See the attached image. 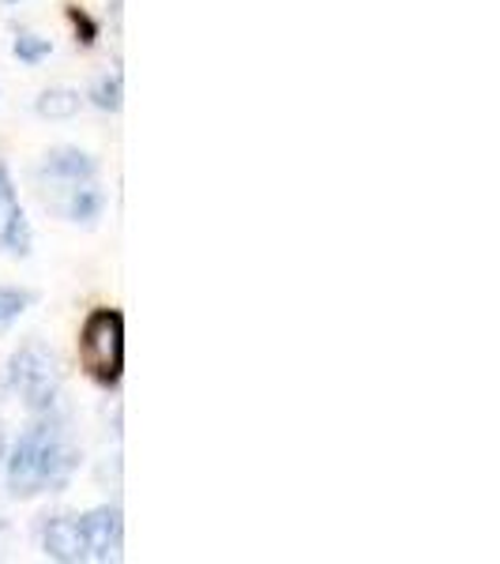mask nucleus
<instances>
[{
  "label": "nucleus",
  "instance_id": "f257e3e1",
  "mask_svg": "<svg viewBox=\"0 0 500 564\" xmlns=\"http://www.w3.org/2000/svg\"><path fill=\"white\" fill-rule=\"evenodd\" d=\"M79 470V448L72 444L65 425L42 417L15 441L8 456V489L15 497L61 494Z\"/></svg>",
  "mask_w": 500,
  "mask_h": 564
},
{
  "label": "nucleus",
  "instance_id": "f03ea898",
  "mask_svg": "<svg viewBox=\"0 0 500 564\" xmlns=\"http://www.w3.org/2000/svg\"><path fill=\"white\" fill-rule=\"evenodd\" d=\"M34 185H39L45 212L68 218V223L90 226L106 207V196L98 188V162L79 148H57L45 154Z\"/></svg>",
  "mask_w": 500,
  "mask_h": 564
},
{
  "label": "nucleus",
  "instance_id": "7ed1b4c3",
  "mask_svg": "<svg viewBox=\"0 0 500 564\" xmlns=\"http://www.w3.org/2000/svg\"><path fill=\"white\" fill-rule=\"evenodd\" d=\"M61 380H65V372H61L57 354L39 339L23 343L12 354V361H8V384H12V391L34 414L53 411V403L61 395Z\"/></svg>",
  "mask_w": 500,
  "mask_h": 564
},
{
  "label": "nucleus",
  "instance_id": "20e7f679",
  "mask_svg": "<svg viewBox=\"0 0 500 564\" xmlns=\"http://www.w3.org/2000/svg\"><path fill=\"white\" fill-rule=\"evenodd\" d=\"M79 361L87 377L113 388L124 372V316L117 308H95L79 327Z\"/></svg>",
  "mask_w": 500,
  "mask_h": 564
},
{
  "label": "nucleus",
  "instance_id": "39448f33",
  "mask_svg": "<svg viewBox=\"0 0 500 564\" xmlns=\"http://www.w3.org/2000/svg\"><path fill=\"white\" fill-rule=\"evenodd\" d=\"M79 534H84V550L87 561H117L124 545V520L117 505H102L90 508L87 516H79Z\"/></svg>",
  "mask_w": 500,
  "mask_h": 564
},
{
  "label": "nucleus",
  "instance_id": "423d86ee",
  "mask_svg": "<svg viewBox=\"0 0 500 564\" xmlns=\"http://www.w3.org/2000/svg\"><path fill=\"white\" fill-rule=\"evenodd\" d=\"M0 249L12 257H31V223L15 199V185L4 166H0Z\"/></svg>",
  "mask_w": 500,
  "mask_h": 564
},
{
  "label": "nucleus",
  "instance_id": "0eeeda50",
  "mask_svg": "<svg viewBox=\"0 0 500 564\" xmlns=\"http://www.w3.org/2000/svg\"><path fill=\"white\" fill-rule=\"evenodd\" d=\"M42 550H45V557L61 561V564L87 561L84 534H79V516H50V520L42 523Z\"/></svg>",
  "mask_w": 500,
  "mask_h": 564
},
{
  "label": "nucleus",
  "instance_id": "6e6552de",
  "mask_svg": "<svg viewBox=\"0 0 500 564\" xmlns=\"http://www.w3.org/2000/svg\"><path fill=\"white\" fill-rule=\"evenodd\" d=\"M79 106H84V98L72 87H50V90H42L39 102H34L39 117H45V121H72V117L79 113Z\"/></svg>",
  "mask_w": 500,
  "mask_h": 564
},
{
  "label": "nucleus",
  "instance_id": "1a4fd4ad",
  "mask_svg": "<svg viewBox=\"0 0 500 564\" xmlns=\"http://www.w3.org/2000/svg\"><path fill=\"white\" fill-rule=\"evenodd\" d=\"M34 305V290H20V286H0V332H8L26 308Z\"/></svg>",
  "mask_w": 500,
  "mask_h": 564
},
{
  "label": "nucleus",
  "instance_id": "9d476101",
  "mask_svg": "<svg viewBox=\"0 0 500 564\" xmlns=\"http://www.w3.org/2000/svg\"><path fill=\"white\" fill-rule=\"evenodd\" d=\"M90 102H95L98 109H106V113H117L124 102L121 72H106V76H98L95 87H90Z\"/></svg>",
  "mask_w": 500,
  "mask_h": 564
},
{
  "label": "nucleus",
  "instance_id": "9b49d317",
  "mask_svg": "<svg viewBox=\"0 0 500 564\" xmlns=\"http://www.w3.org/2000/svg\"><path fill=\"white\" fill-rule=\"evenodd\" d=\"M12 53L15 57L23 61V65H42L45 57L53 53V45H50V39H42V34H34V31H20L15 34V42H12Z\"/></svg>",
  "mask_w": 500,
  "mask_h": 564
},
{
  "label": "nucleus",
  "instance_id": "f8f14e48",
  "mask_svg": "<svg viewBox=\"0 0 500 564\" xmlns=\"http://www.w3.org/2000/svg\"><path fill=\"white\" fill-rule=\"evenodd\" d=\"M68 20H72V26H76V42L95 45V39H98V23L90 20V15L84 12V8L68 4Z\"/></svg>",
  "mask_w": 500,
  "mask_h": 564
},
{
  "label": "nucleus",
  "instance_id": "ddd939ff",
  "mask_svg": "<svg viewBox=\"0 0 500 564\" xmlns=\"http://www.w3.org/2000/svg\"><path fill=\"white\" fill-rule=\"evenodd\" d=\"M4 4H20V0H4Z\"/></svg>",
  "mask_w": 500,
  "mask_h": 564
},
{
  "label": "nucleus",
  "instance_id": "4468645a",
  "mask_svg": "<svg viewBox=\"0 0 500 564\" xmlns=\"http://www.w3.org/2000/svg\"><path fill=\"white\" fill-rule=\"evenodd\" d=\"M0 527H4V523H0Z\"/></svg>",
  "mask_w": 500,
  "mask_h": 564
},
{
  "label": "nucleus",
  "instance_id": "2eb2a0df",
  "mask_svg": "<svg viewBox=\"0 0 500 564\" xmlns=\"http://www.w3.org/2000/svg\"><path fill=\"white\" fill-rule=\"evenodd\" d=\"M0 433H4V430H0Z\"/></svg>",
  "mask_w": 500,
  "mask_h": 564
}]
</instances>
